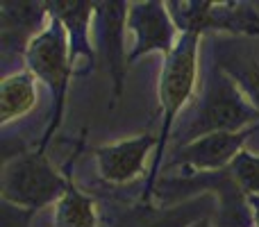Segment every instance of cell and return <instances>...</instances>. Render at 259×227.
<instances>
[{
    "mask_svg": "<svg viewBox=\"0 0 259 227\" xmlns=\"http://www.w3.org/2000/svg\"><path fill=\"white\" fill-rule=\"evenodd\" d=\"M259 125V109L250 103L241 86L211 59L205 86L191 118L175 129V146L221 132H243Z\"/></svg>",
    "mask_w": 259,
    "mask_h": 227,
    "instance_id": "obj_1",
    "label": "cell"
},
{
    "mask_svg": "<svg viewBox=\"0 0 259 227\" xmlns=\"http://www.w3.org/2000/svg\"><path fill=\"white\" fill-rule=\"evenodd\" d=\"M87 143V132L77 137V143L73 148L71 157L66 161V168L57 170L48 155L41 150L23 152V155L9 157L3 164L0 175V196L3 202L16 205L21 209L41 211L48 205H57V200L68 189V182L73 177V166L77 157L82 155Z\"/></svg>",
    "mask_w": 259,
    "mask_h": 227,
    "instance_id": "obj_2",
    "label": "cell"
},
{
    "mask_svg": "<svg viewBox=\"0 0 259 227\" xmlns=\"http://www.w3.org/2000/svg\"><path fill=\"white\" fill-rule=\"evenodd\" d=\"M200 43L202 36L196 34H180L175 50L164 59L159 75V107H161V127H159V146L152 155V166L148 173L146 187L141 193V202H152L161 168H164L166 143L175 127V118L191 100L196 91L198 73H200Z\"/></svg>",
    "mask_w": 259,
    "mask_h": 227,
    "instance_id": "obj_3",
    "label": "cell"
},
{
    "mask_svg": "<svg viewBox=\"0 0 259 227\" xmlns=\"http://www.w3.org/2000/svg\"><path fill=\"white\" fill-rule=\"evenodd\" d=\"M23 59H25V71H30L36 80L44 82L50 91L48 125H46L44 137L36 146V150L46 152L48 143L55 139L57 129L64 123L68 86H71V80L75 77V71L71 66V55H68L66 30H64L62 23L50 18L48 27L30 41Z\"/></svg>",
    "mask_w": 259,
    "mask_h": 227,
    "instance_id": "obj_4",
    "label": "cell"
},
{
    "mask_svg": "<svg viewBox=\"0 0 259 227\" xmlns=\"http://www.w3.org/2000/svg\"><path fill=\"white\" fill-rule=\"evenodd\" d=\"M180 34L202 36L205 32H225L241 39L259 36V12L239 0H168L166 3Z\"/></svg>",
    "mask_w": 259,
    "mask_h": 227,
    "instance_id": "obj_5",
    "label": "cell"
},
{
    "mask_svg": "<svg viewBox=\"0 0 259 227\" xmlns=\"http://www.w3.org/2000/svg\"><path fill=\"white\" fill-rule=\"evenodd\" d=\"M127 12L130 3L125 0H100L96 3V41L98 55L103 57L112 82V107L123 98L125 91V71H127V53H125V32H127Z\"/></svg>",
    "mask_w": 259,
    "mask_h": 227,
    "instance_id": "obj_6",
    "label": "cell"
},
{
    "mask_svg": "<svg viewBox=\"0 0 259 227\" xmlns=\"http://www.w3.org/2000/svg\"><path fill=\"white\" fill-rule=\"evenodd\" d=\"M127 32L134 34V46L127 53V64H134L137 59L152 53H159L166 59L180 41L178 25L166 3H159V0L130 3Z\"/></svg>",
    "mask_w": 259,
    "mask_h": 227,
    "instance_id": "obj_7",
    "label": "cell"
},
{
    "mask_svg": "<svg viewBox=\"0 0 259 227\" xmlns=\"http://www.w3.org/2000/svg\"><path fill=\"white\" fill-rule=\"evenodd\" d=\"M259 132V125L243 132H221L209 134V137L196 139L184 146H175L170 152L168 161L161 170L182 168L189 173H214V170H225L237 155L243 150L246 141L252 134Z\"/></svg>",
    "mask_w": 259,
    "mask_h": 227,
    "instance_id": "obj_8",
    "label": "cell"
},
{
    "mask_svg": "<svg viewBox=\"0 0 259 227\" xmlns=\"http://www.w3.org/2000/svg\"><path fill=\"white\" fill-rule=\"evenodd\" d=\"M50 18L59 21L66 30L71 66L77 77H87L96 71L98 50L91 41V27L96 21V0H48Z\"/></svg>",
    "mask_w": 259,
    "mask_h": 227,
    "instance_id": "obj_9",
    "label": "cell"
},
{
    "mask_svg": "<svg viewBox=\"0 0 259 227\" xmlns=\"http://www.w3.org/2000/svg\"><path fill=\"white\" fill-rule=\"evenodd\" d=\"M219 202L211 193H200L178 205L155 207L152 202H141L121 209L105 227H191L202 218H214Z\"/></svg>",
    "mask_w": 259,
    "mask_h": 227,
    "instance_id": "obj_10",
    "label": "cell"
},
{
    "mask_svg": "<svg viewBox=\"0 0 259 227\" xmlns=\"http://www.w3.org/2000/svg\"><path fill=\"white\" fill-rule=\"evenodd\" d=\"M159 146V134H137L132 139H123L116 143L94 148V157L98 164L100 179L114 187L130 184L137 177H141L146 170V159L150 152L157 150Z\"/></svg>",
    "mask_w": 259,
    "mask_h": 227,
    "instance_id": "obj_11",
    "label": "cell"
},
{
    "mask_svg": "<svg viewBox=\"0 0 259 227\" xmlns=\"http://www.w3.org/2000/svg\"><path fill=\"white\" fill-rule=\"evenodd\" d=\"M50 14L46 3L36 0H3L0 3V50L3 57H25L34 36L48 27Z\"/></svg>",
    "mask_w": 259,
    "mask_h": 227,
    "instance_id": "obj_12",
    "label": "cell"
},
{
    "mask_svg": "<svg viewBox=\"0 0 259 227\" xmlns=\"http://www.w3.org/2000/svg\"><path fill=\"white\" fill-rule=\"evenodd\" d=\"M211 59L241 86V91L259 109V48L250 46L234 48L230 43H216L211 48Z\"/></svg>",
    "mask_w": 259,
    "mask_h": 227,
    "instance_id": "obj_13",
    "label": "cell"
},
{
    "mask_svg": "<svg viewBox=\"0 0 259 227\" xmlns=\"http://www.w3.org/2000/svg\"><path fill=\"white\" fill-rule=\"evenodd\" d=\"M39 103L36 77L30 71H16L0 84V123L3 127L21 120Z\"/></svg>",
    "mask_w": 259,
    "mask_h": 227,
    "instance_id": "obj_14",
    "label": "cell"
},
{
    "mask_svg": "<svg viewBox=\"0 0 259 227\" xmlns=\"http://www.w3.org/2000/svg\"><path fill=\"white\" fill-rule=\"evenodd\" d=\"M55 227H100L98 205L73 182V177L55 205Z\"/></svg>",
    "mask_w": 259,
    "mask_h": 227,
    "instance_id": "obj_15",
    "label": "cell"
},
{
    "mask_svg": "<svg viewBox=\"0 0 259 227\" xmlns=\"http://www.w3.org/2000/svg\"><path fill=\"white\" fill-rule=\"evenodd\" d=\"M228 168H230V173H232L237 187L241 189L248 198L259 196V155L241 150L237 155V159H234Z\"/></svg>",
    "mask_w": 259,
    "mask_h": 227,
    "instance_id": "obj_16",
    "label": "cell"
},
{
    "mask_svg": "<svg viewBox=\"0 0 259 227\" xmlns=\"http://www.w3.org/2000/svg\"><path fill=\"white\" fill-rule=\"evenodd\" d=\"M36 211L21 209L9 202H0V227H32Z\"/></svg>",
    "mask_w": 259,
    "mask_h": 227,
    "instance_id": "obj_17",
    "label": "cell"
},
{
    "mask_svg": "<svg viewBox=\"0 0 259 227\" xmlns=\"http://www.w3.org/2000/svg\"><path fill=\"white\" fill-rule=\"evenodd\" d=\"M250 207H252V227H259V196L250 198Z\"/></svg>",
    "mask_w": 259,
    "mask_h": 227,
    "instance_id": "obj_18",
    "label": "cell"
},
{
    "mask_svg": "<svg viewBox=\"0 0 259 227\" xmlns=\"http://www.w3.org/2000/svg\"><path fill=\"white\" fill-rule=\"evenodd\" d=\"M191 227H214V223H211V218H202V220H198V223L191 225Z\"/></svg>",
    "mask_w": 259,
    "mask_h": 227,
    "instance_id": "obj_19",
    "label": "cell"
}]
</instances>
